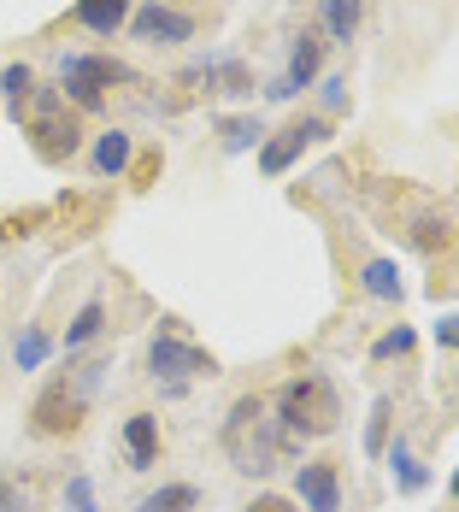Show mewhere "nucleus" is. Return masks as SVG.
I'll list each match as a JSON object with an SVG mask.
<instances>
[{
  "mask_svg": "<svg viewBox=\"0 0 459 512\" xmlns=\"http://www.w3.org/2000/svg\"><path fill=\"white\" fill-rule=\"evenodd\" d=\"M224 448H230V460H236L242 477H271L289 454H301V442L283 436L277 418H265V401L259 395H242L230 407V418H224Z\"/></svg>",
  "mask_w": 459,
  "mask_h": 512,
  "instance_id": "f257e3e1",
  "label": "nucleus"
},
{
  "mask_svg": "<svg viewBox=\"0 0 459 512\" xmlns=\"http://www.w3.org/2000/svg\"><path fill=\"white\" fill-rule=\"evenodd\" d=\"M271 412H277V430H283V436H295V442H318V436H330V430L342 424V395H336L330 377L301 371V377H289V383L277 389Z\"/></svg>",
  "mask_w": 459,
  "mask_h": 512,
  "instance_id": "f03ea898",
  "label": "nucleus"
},
{
  "mask_svg": "<svg viewBox=\"0 0 459 512\" xmlns=\"http://www.w3.org/2000/svg\"><path fill=\"white\" fill-rule=\"evenodd\" d=\"M112 83H136V71L112 53H59V101H71V112H106Z\"/></svg>",
  "mask_w": 459,
  "mask_h": 512,
  "instance_id": "7ed1b4c3",
  "label": "nucleus"
},
{
  "mask_svg": "<svg viewBox=\"0 0 459 512\" xmlns=\"http://www.w3.org/2000/svg\"><path fill=\"white\" fill-rule=\"evenodd\" d=\"M24 124H30V136H36V154L59 165V159H71L83 148V130H77V112L59 101V89H42L36 83V95L24 106Z\"/></svg>",
  "mask_w": 459,
  "mask_h": 512,
  "instance_id": "20e7f679",
  "label": "nucleus"
},
{
  "mask_svg": "<svg viewBox=\"0 0 459 512\" xmlns=\"http://www.w3.org/2000/svg\"><path fill=\"white\" fill-rule=\"evenodd\" d=\"M148 371H153V383H183L189 389L195 377H218V359L206 354V348H195L177 318H165L159 336L148 342Z\"/></svg>",
  "mask_w": 459,
  "mask_h": 512,
  "instance_id": "39448f33",
  "label": "nucleus"
},
{
  "mask_svg": "<svg viewBox=\"0 0 459 512\" xmlns=\"http://www.w3.org/2000/svg\"><path fill=\"white\" fill-rule=\"evenodd\" d=\"M83 412H89V401H83L77 383L59 371V377L42 383V395L30 401V436H71V430L83 424Z\"/></svg>",
  "mask_w": 459,
  "mask_h": 512,
  "instance_id": "423d86ee",
  "label": "nucleus"
},
{
  "mask_svg": "<svg viewBox=\"0 0 459 512\" xmlns=\"http://www.w3.org/2000/svg\"><path fill=\"white\" fill-rule=\"evenodd\" d=\"M124 30H130L136 42H148V48H183V42H195V18H189L183 6H165V0L136 6Z\"/></svg>",
  "mask_w": 459,
  "mask_h": 512,
  "instance_id": "0eeeda50",
  "label": "nucleus"
},
{
  "mask_svg": "<svg viewBox=\"0 0 459 512\" xmlns=\"http://www.w3.org/2000/svg\"><path fill=\"white\" fill-rule=\"evenodd\" d=\"M295 501H301V512H342V471H336V460L295 465Z\"/></svg>",
  "mask_w": 459,
  "mask_h": 512,
  "instance_id": "6e6552de",
  "label": "nucleus"
},
{
  "mask_svg": "<svg viewBox=\"0 0 459 512\" xmlns=\"http://www.w3.org/2000/svg\"><path fill=\"white\" fill-rule=\"evenodd\" d=\"M183 83H206V95H254V77L236 53H206L183 71Z\"/></svg>",
  "mask_w": 459,
  "mask_h": 512,
  "instance_id": "1a4fd4ad",
  "label": "nucleus"
},
{
  "mask_svg": "<svg viewBox=\"0 0 459 512\" xmlns=\"http://www.w3.org/2000/svg\"><path fill=\"white\" fill-rule=\"evenodd\" d=\"M318 59H324V42L312 36V30H301L295 36V48H289V71L265 89V101H295L301 89H312V77H318Z\"/></svg>",
  "mask_w": 459,
  "mask_h": 512,
  "instance_id": "9d476101",
  "label": "nucleus"
},
{
  "mask_svg": "<svg viewBox=\"0 0 459 512\" xmlns=\"http://www.w3.org/2000/svg\"><path fill=\"white\" fill-rule=\"evenodd\" d=\"M130 12H136V0H77V6H71V24L112 42V36L130 24Z\"/></svg>",
  "mask_w": 459,
  "mask_h": 512,
  "instance_id": "9b49d317",
  "label": "nucleus"
},
{
  "mask_svg": "<svg viewBox=\"0 0 459 512\" xmlns=\"http://www.w3.org/2000/svg\"><path fill=\"white\" fill-rule=\"evenodd\" d=\"M124 460H130V471H153L159 465V418L153 412H130L124 418Z\"/></svg>",
  "mask_w": 459,
  "mask_h": 512,
  "instance_id": "f8f14e48",
  "label": "nucleus"
},
{
  "mask_svg": "<svg viewBox=\"0 0 459 512\" xmlns=\"http://www.w3.org/2000/svg\"><path fill=\"white\" fill-rule=\"evenodd\" d=\"M130 159H136V136H130V130H101V136H95V148H89L95 177H124V171H130Z\"/></svg>",
  "mask_w": 459,
  "mask_h": 512,
  "instance_id": "ddd939ff",
  "label": "nucleus"
},
{
  "mask_svg": "<svg viewBox=\"0 0 459 512\" xmlns=\"http://www.w3.org/2000/svg\"><path fill=\"white\" fill-rule=\"evenodd\" d=\"M306 148H312V142H306L301 124H289V130H271V142H259V171H265V177H283V171H289V165L306 154Z\"/></svg>",
  "mask_w": 459,
  "mask_h": 512,
  "instance_id": "4468645a",
  "label": "nucleus"
},
{
  "mask_svg": "<svg viewBox=\"0 0 459 512\" xmlns=\"http://www.w3.org/2000/svg\"><path fill=\"white\" fill-rule=\"evenodd\" d=\"M101 330H106V307H101V301H83V307L71 312V324H65V342H59V354L77 359L83 348H95V342H101Z\"/></svg>",
  "mask_w": 459,
  "mask_h": 512,
  "instance_id": "2eb2a0df",
  "label": "nucleus"
},
{
  "mask_svg": "<svg viewBox=\"0 0 459 512\" xmlns=\"http://www.w3.org/2000/svg\"><path fill=\"white\" fill-rule=\"evenodd\" d=\"M383 460L395 471V489H401V495H424V489H430V471L418 465V454H412L401 436H395V448H383Z\"/></svg>",
  "mask_w": 459,
  "mask_h": 512,
  "instance_id": "dca6fc26",
  "label": "nucleus"
},
{
  "mask_svg": "<svg viewBox=\"0 0 459 512\" xmlns=\"http://www.w3.org/2000/svg\"><path fill=\"white\" fill-rule=\"evenodd\" d=\"M48 359H53V336L42 324H24V330L12 336V365H18V371H42Z\"/></svg>",
  "mask_w": 459,
  "mask_h": 512,
  "instance_id": "f3484780",
  "label": "nucleus"
},
{
  "mask_svg": "<svg viewBox=\"0 0 459 512\" xmlns=\"http://www.w3.org/2000/svg\"><path fill=\"white\" fill-rule=\"evenodd\" d=\"M359 283H365V295H371V301H401V295H407V283H401V265H395V259H365Z\"/></svg>",
  "mask_w": 459,
  "mask_h": 512,
  "instance_id": "a211bd4d",
  "label": "nucleus"
},
{
  "mask_svg": "<svg viewBox=\"0 0 459 512\" xmlns=\"http://www.w3.org/2000/svg\"><path fill=\"white\" fill-rule=\"evenodd\" d=\"M30 95H36V71H30L24 59H12V65L0 71V101H6V112H12V118H24Z\"/></svg>",
  "mask_w": 459,
  "mask_h": 512,
  "instance_id": "6ab92c4d",
  "label": "nucleus"
},
{
  "mask_svg": "<svg viewBox=\"0 0 459 512\" xmlns=\"http://www.w3.org/2000/svg\"><path fill=\"white\" fill-rule=\"evenodd\" d=\"M359 6L365 0H318V18H324V36L330 42H354V30H359Z\"/></svg>",
  "mask_w": 459,
  "mask_h": 512,
  "instance_id": "aec40b11",
  "label": "nucleus"
},
{
  "mask_svg": "<svg viewBox=\"0 0 459 512\" xmlns=\"http://www.w3.org/2000/svg\"><path fill=\"white\" fill-rule=\"evenodd\" d=\"M201 507V489L195 483H159L153 495L136 501V512H195Z\"/></svg>",
  "mask_w": 459,
  "mask_h": 512,
  "instance_id": "412c9836",
  "label": "nucleus"
},
{
  "mask_svg": "<svg viewBox=\"0 0 459 512\" xmlns=\"http://www.w3.org/2000/svg\"><path fill=\"white\" fill-rule=\"evenodd\" d=\"M389 418H395V401L377 395V401H371V418H365V454H371V460H383V448H389Z\"/></svg>",
  "mask_w": 459,
  "mask_h": 512,
  "instance_id": "4be33fe9",
  "label": "nucleus"
},
{
  "mask_svg": "<svg viewBox=\"0 0 459 512\" xmlns=\"http://www.w3.org/2000/svg\"><path fill=\"white\" fill-rule=\"evenodd\" d=\"M218 136H224V154H248V148L265 142V124H259V118H224Z\"/></svg>",
  "mask_w": 459,
  "mask_h": 512,
  "instance_id": "5701e85b",
  "label": "nucleus"
},
{
  "mask_svg": "<svg viewBox=\"0 0 459 512\" xmlns=\"http://www.w3.org/2000/svg\"><path fill=\"white\" fill-rule=\"evenodd\" d=\"M36 507V489H30V477H18V471H0V512H30Z\"/></svg>",
  "mask_w": 459,
  "mask_h": 512,
  "instance_id": "b1692460",
  "label": "nucleus"
},
{
  "mask_svg": "<svg viewBox=\"0 0 459 512\" xmlns=\"http://www.w3.org/2000/svg\"><path fill=\"white\" fill-rule=\"evenodd\" d=\"M418 348V336H412L407 324H395V330H383L377 342H371V359H407Z\"/></svg>",
  "mask_w": 459,
  "mask_h": 512,
  "instance_id": "393cba45",
  "label": "nucleus"
},
{
  "mask_svg": "<svg viewBox=\"0 0 459 512\" xmlns=\"http://www.w3.org/2000/svg\"><path fill=\"white\" fill-rule=\"evenodd\" d=\"M65 512H101V501H95V483H89L83 471H71V477H65Z\"/></svg>",
  "mask_w": 459,
  "mask_h": 512,
  "instance_id": "a878e982",
  "label": "nucleus"
},
{
  "mask_svg": "<svg viewBox=\"0 0 459 512\" xmlns=\"http://www.w3.org/2000/svg\"><path fill=\"white\" fill-rule=\"evenodd\" d=\"M442 242H448V224H442V218H418V224H412V248H424V254H436Z\"/></svg>",
  "mask_w": 459,
  "mask_h": 512,
  "instance_id": "bb28decb",
  "label": "nucleus"
},
{
  "mask_svg": "<svg viewBox=\"0 0 459 512\" xmlns=\"http://www.w3.org/2000/svg\"><path fill=\"white\" fill-rule=\"evenodd\" d=\"M242 512H301V501H289V495H254Z\"/></svg>",
  "mask_w": 459,
  "mask_h": 512,
  "instance_id": "cd10ccee",
  "label": "nucleus"
},
{
  "mask_svg": "<svg viewBox=\"0 0 459 512\" xmlns=\"http://www.w3.org/2000/svg\"><path fill=\"white\" fill-rule=\"evenodd\" d=\"M318 89H324V106H330V112H336V106H348V77H324Z\"/></svg>",
  "mask_w": 459,
  "mask_h": 512,
  "instance_id": "c85d7f7f",
  "label": "nucleus"
},
{
  "mask_svg": "<svg viewBox=\"0 0 459 512\" xmlns=\"http://www.w3.org/2000/svg\"><path fill=\"white\" fill-rule=\"evenodd\" d=\"M436 342H442V348H459V312H448V318L436 324Z\"/></svg>",
  "mask_w": 459,
  "mask_h": 512,
  "instance_id": "c756f323",
  "label": "nucleus"
},
{
  "mask_svg": "<svg viewBox=\"0 0 459 512\" xmlns=\"http://www.w3.org/2000/svg\"><path fill=\"white\" fill-rule=\"evenodd\" d=\"M454 501H459V471H454Z\"/></svg>",
  "mask_w": 459,
  "mask_h": 512,
  "instance_id": "7c9ffc66",
  "label": "nucleus"
},
{
  "mask_svg": "<svg viewBox=\"0 0 459 512\" xmlns=\"http://www.w3.org/2000/svg\"><path fill=\"white\" fill-rule=\"evenodd\" d=\"M165 6H177V0H165Z\"/></svg>",
  "mask_w": 459,
  "mask_h": 512,
  "instance_id": "2f4dec72",
  "label": "nucleus"
}]
</instances>
